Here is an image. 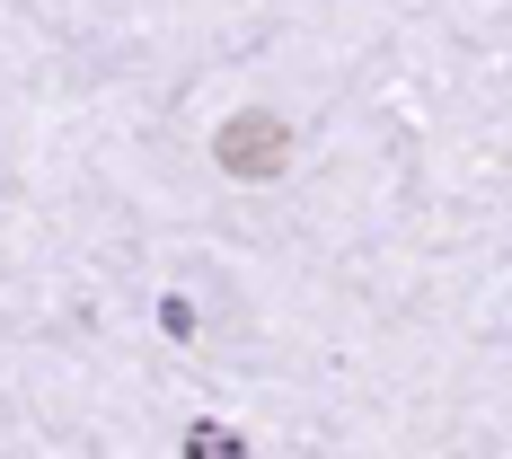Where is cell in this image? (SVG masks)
<instances>
[{
	"label": "cell",
	"instance_id": "obj_1",
	"mask_svg": "<svg viewBox=\"0 0 512 459\" xmlns=\"http://www.w3.org/2000/svg\"><path fill=\"white\" fill-rule=\"evenodd\" d=\"M292 151H301V142H292V124H283V115H265V106L230 115V124L212 133V159H221L230 177H256V186H265V177H283Z\"/></svg>",
	"mask_w": 512,
	"mask_h": 459
},
{
	"label": "cell",
	"instance_id": "obj_2",
	"mask_svg": "<svg viewBox=\"0 0 512 459\" xmlns=\"http://www.w3.org/2000/svg\"><path fill=\"white\" fill-rule=\"evenodd\" d=\"M186 451H195V459H239V433H221V424H195V433H186Z\"/></svg>",
	"mask_w": 512,
	"mask_h": 459
}]
</instances>
